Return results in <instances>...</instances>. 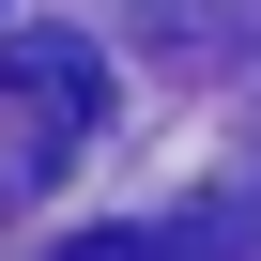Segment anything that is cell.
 Masks as SVG:
<instances>
[{
  "instance_id": "cell-1",
  "label": "cell",
  "mask_w": 261,
  "mask_h": 261,
  "mask_svg": "<svg viewBox=\"0 0 261 261\" xmlns=\"http://www.w3.org/2000/svg\"><path fill=\"white\" fill-rule=\"evenodd\" d=\"M92 123H108V62H92V31H0V185L46 200V185L92 154Z\"/></svg>"
},
{
  "instance_id": "cell-2",
  "label": "cell",
  "mask_w": 261,
  "mask_h": 261,
  "mask_svg": "<svg viewBox=\"0 0 261 261\" xmlns=\"http://www.w3.org/2000/svg\"><path fill=\"white\" fill-rule=\"evenodd\" d=\"M46 261H261V200H185L154 230H62Z\"/></svg>"
}]
</instances>
